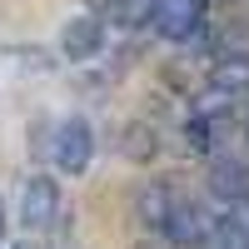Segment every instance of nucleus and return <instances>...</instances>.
Listing matches in <instances>:
<instances>
[{
  "instance_id": "nucleus-1",
  "label": "nucleus",
  "mask_w": 249,
  "mask_h": 249,
  "mask_svg": "<svg viewBox=\"0 0 249 249\" xmlns=\"http://www.w3.org/2000/svg\"><path fill=\"white\" fill-rule=\"evenodd\" d=\"M90 160H95V130H90V120H60L55 124V164L65 175H85L90 170Z\"/></svg>"
},
{
  "instance_id": "nucleus-2",
  "label": "nucleus",
  "mask_w": 249,
  "mask_h": 249,
  "mask_svg": "<svg viewBox=\"0 0 249 249\" xmlns=\"http://www.w3.org/2000/svg\"><path fill=\"white\" fill-rule=\"evenodd\" d=\"M204 15H210V0H155L150 5V25L164 40H190L204 25Z\"/></svg>"
},
{
  "instance_id": "nucleus-3",
  "label": "nucleus",
  "mask_w": 249,
  "mask_h": 249,
  "mask_svg": "<svg viewBox=\"0 0 249 249\" xmlns=\"http://www.w3.org/2000/svg\"><path fill=\"white\" fill-rule=\"evenodd\" d=\"M60 219V184L50 175H30L20 190V224L25 230H50Z\"/></svg>"
},
{
  "instance_id": "nucleus-4",
  "label": "nucleus",
  "mask_w": 249,
  "mask_h": 249,
  "mask_svg": "<svg viewBox=\"0 0 249 249\" xmlns=\"http://www.w3.org/2000/svg\"><path fill=\"white\" fill-rule=\"evenodd\" d=\"M100 45H105V20L100 15H75L65 25V35H60V50L70 60H95Z\"/></svg>"
},
{
  "instance_id": "nucleus-5",
  "label": "nucleus",
  "mask_w": 249,
  "mask_h": 249,
  "mask_svg": "<svg viewBox=\"0 0 249 249\" xmlns=\"http://www.w3.org/2000/svg\"><path fill=\"white\" fill-rule=\"evenodd\" d=\"M0 234H5V204H0Z\"/></svg>"
}]
</instances>
